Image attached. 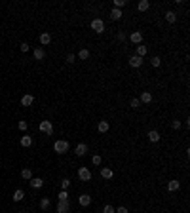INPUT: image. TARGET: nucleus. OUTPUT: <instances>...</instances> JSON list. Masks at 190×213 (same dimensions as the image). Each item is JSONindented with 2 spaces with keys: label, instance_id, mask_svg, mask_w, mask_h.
Returning a JSON list of instances; mask_svg holds the SVG:
<instances>
[{
  "label": "nucleus",
  "instance_id": "nucleus-1",
  "mask_svg": "<svg viewBox=\"0 0 190 213\" xmlns=\"http://www.w3.org/2000/svg\"><path fill=\"white\" fill-rule=\"evenodd\" d=\"M38 129H40L42 133H46V135H51V133H53V124L48 122V120H44V122H40Z\"/></svg>",
  "mask_w": 190,
  "mask_h": 213
},
{
  "label": "nucleus",
  "instance_id": "nucleus-2",
  "mask_svg": "<svg viewBox=\"0 0 190 213\" xmlns=\"http://www.w3.org/2000/svg\"><path fill=\"white\" fill-rule=\"evenodd\" d=\"M53 150H55L57 154H65L67 150H69V143H67V141H55Z\"/></svg>",
  "mask_w": 190,
  "mask_h": 213
},
{
  "label": "nucleus",
  "instance_id": "nucleus-3",
  "mask_svg": "<svg viewBox=\"0 0 190 213\" xmlns=\"http://www.w3.org/2000/svg\"><path fill=\"white\" fill-rule=\"evenodd\" d=\"M78 179L84 181V183L91 181V171H89L88 168H78Z\"/></svg>",
  "mask_w": 190,
  "mask_h": 213
},
{
  "label": "nucleus",
  "instance_id": "nucleus-4",
  "mask_svg": "<svg viewBox=\"0 0 190 213\" xmlns=\"http://www.w3.org/2000/svg\"><path fill=\"white\" fill-rule=\"evenodd\" d=\"M69 211H70L69 200H59L57 202V213H69Z\"/></svg>",
  "mask_w": 190,
  "mask_h": 213
},
{
  "label": "nucleus",
  "instance_id": "nucleus-5",
  "mask_svg": "<svg viewBox=\"0 0 190 213\" xmlns=\"http://www.w3.org/2000/svg\"><path fill=\"white\" fill-rule=\"evenodd\" d=\"M91 29H93L95 30V33H103V30H105V23H103V19H99V17H97V19H93V21H91Z\"/></svg>",
  "mask_w": 190,
  "mask_h": 213
},
{
  "label": "nucleus",
  "instance_id": "nucleus-6",
  "mask_svg": "<svg viewBox=\"0 0 190 213\" xmlns=\"http://www.w3.org/2000/svg\"><path fill=\"white\" fill-rule=\"evenodd\" d=\"M129 65L133 67V69H139V67L143 65V57H139V55H131V57H129Z\"/></svg>",
  "mask_w": 190,
  "mask_h": 213
},
{
  "label": "nucleus",
  "instance_id": "nucleus-7",
  "mask_svg": "<svg viewBox=\"0 0 190 213\" xmlns=\"http://www.w3.org/2000/svg\"><path fill=\"white\" fill-rule=\"evenodd\" d=\"M129 40H131L133 44H141V42H143V33H139V30L131 33V34H129Z\"/></svg>",
  "mask_w": 190,
  "mask_h": 213
},
{
  "label": "nucleus",
  "instance_id": "nucleus-8",
  "mask_svg": "<svg viewBox=\"0 0 190 213\" xmlns=\"http://www.w3.org/2000/svg\"><path fill=\"white\" fill-rule=\"evenodd\" d=\"M74 152H76V156H84V154H88V145H86V143H80L78 147L74 148Z\"/></svg>",
  "mask_w": 190,
  "mask_h": 213
},
{
  "label": "nucleus",
  "instance_id": "nucleus-9",
  "mask_svg": "<svg viewBox=\"0 0 190 213\" xmlns=\"http://www.w3.org/2000/svg\"><path fill=\"white\" fill-rule=\"evenodd\" d=\"M78 204H80L82 207H88V206L91 204V196H88V194H82L80 198H78Z\"/></svg>",
  "mask_w": 190,
  "mask_h": 213
},
{
  "label": "nucleus",
  "instance_id": "nucleus-10",
  "mask_svg": "<svg viewBox=\"0 0 190 213\" xmlns=\"http://www.w3.org/2000/svg\"><path fill=\"white\" fill-rule=\"evenodd\" d=\"M148 141H150V143H158V141H160V133H158L156 129H150V131H148Z\"/></svg>",
  "mask_w": 190,
  "mask_h": 213
},
{
  "label": "nucleus",
  "instance_id": "nucleus-11",
  "mask_svg": "<svg viewBox=\"0 0 190 213\" xmlns=\"http://www.w3.org/2000/svg\"><path fill=\"white\" fill-rule=\"evenodd\" d=\"M30 186H33V189H42L44 181L40 179V177H33V179H30Z\"/></svg>",
  "mask_w": 190,
  "mask_h": 213
},
{
  "label": "nucleus",
  "instance_id": "nucleus-12",
  "mask_svg": "<svg viewBox=\"0 0 190 213\" xmlns=\"http://www.w3.org/2000/svg\"><path fill=\"white\" fill-rule=\"evenodd\" d=\"M33 101H34V97L29 95V93L21 97V105H23V107H30V105H33Z\"/></svg>",
  "mask_w": 190,
  "mask_h": 213
},
{
  "label": "nucleus",
  "instance_id": "nucleus-13",
  "mask_svg": "<svg viewBox=\"0 0 190 213\" xmlns=\"http://www.w3.org/2000/svg\"><path fill=\"white\" fill-rule=\"evenodd\" d=\"M112 175H114V173H112L110 168H101V177L103 179H112Z\"/></svg>",
  "mask_w": 190,
  "mask_h": 213
},
{
  "label": "nucleus",
  "instance_id": "nucleus-14",
  "mask_svg": "<svg viewBox=\"0 0 190 213\" xmlns=\"http://www.w3.org/2000/svg\"><path fill=\"white\" fill-rule=\"evenodd\" d=\"M179 186H181V183H179L177 179H173V181H169V183H167V190L175 192V190H179Z\"/></svg>",
  "mask_w": 190,
  "mask_h": 213
},
{
  "label": "nucleus",
  "instance_id": "nucleus-15",
  "mask_svg": "<svg viewBox=\"0 0 190 213\" xmlns=\"http://www.w3.org/2000/svg\"><path fill=\"white\" fill-rule=\"evenodd\" d=\"M23 198H25V192H23L21 189H17V190L13 192V198H12V200H13V202H21Z\"/></svg>",
  "mask_w": 190,
  "mask_h": 213
},
{
  "label": "nucleus",
  "instance_id": "nucleus-16",
  "mask_svg": "<svg viewBox=\"0 0 190 213\" xmlns=\"http://www.w3.org/2000/svg\"><path fill=\"white\" fill-rule=\"evenodd\" d=\"M51 42V34L50 33H42V34H40V44H50Z\"/></svg>",
  "mask_w": 190,
  "mask_h": 213
},
{
  "label": "nucleus",
  "instance_id": "nucleus-17",
  "mask_svg": "<svg viewBox=\"0 0 190 213\" xmlns=\"http://www.w3.org/2000/svg\"><path fill=\"white\" fill-rule=\"evenodd\" d=\"M21 177L27 179V181L33 179V171H30V168H23V169H21Z\"/></svg>",
  "mask_w": 190,
  "mask_h": 213
},
{
  "label": "nucleus",
  "instance_id": "nucleus-18",
  "mask_svg": "<svg viewBox=\"0 0 190 213\" xmlns=\"http://www.w3.org/2000/svg\"><path fill=\"white\" fill-rule=\"evenodd\" d=\"M139 101H143V103H150V101H152V93H150V91H143Z\"/></svg>",
  "mask_w": 190,
  "mask_h": 213
},
{
  "label": "nucleus",
  "instance_id": "nucleus-19",
  "mask_svg": "<svg viewBox=\"0 0 190 213\" xmlns=\"http://www.w3.org/2000/svg\"><path fill=\"white\" fill-rule=\"evenodd\" d=\"M109 122H105V120H103V122H99V124H97V129H99V131L101 133H105V131H109Z\"/></svg>",
  "mask_w": 190,
  "mask_h": 213
},
{
  "label": "nucleus",
  "instance_id": "nucleus-20",
  "mask_svg": "<svg viewBox=\"0 0 190 213\" xmlns=\"http://www.w3.org/2000/svg\"><path fill=\"white\" fill-rule=\"evenodd\" d=\"M44 57H46V51L42 50V48H36V50H34V59H44Z\"/></svg>",
  "mask_w": 190,
  "mask_h": 213
},
{
  "label": "nucleus",
  "instance_id": "nucleus-21",
  "mask_svg": "<svg viewBox=\"0 0 190 213\" xmlns=\"http://www.w3.org/2000/svg\"><path fill=\"white\" fill-rule=\"evenodd\" d=\"M148 6H150V2H148V0H141V2H139V6H137V8H139V12H146V10H148Z\"/></svg>",
  "mask_w": 190,
  "mask_h": 213
},
{
  "label": "nucleus",
  "instance_id": "nucleus-22",
  "mask_svg": "<svg viewBox=\"0 0 190 213\" xmlns=\"http://www.w3.org/2000/svg\"><path fill=\"white\" fill-rule=\"evenodd\" d=\"M166 19H167V23H175L177 21V13L175 12H167L166 13Z\"/></svg>",
  "mask_w": 190,
  "mask_h": 213
},
{
  "label": "nucleus",
  "instance_id": "nucleus-23",
  "mask_svg": "<svg viewBox=\"0 0 190 213\" xmlns=\"http://www.w3.org/2000/svg\"><path fill=\"white\" fill-rule=\"evenodd\" d=\"M21 145H23V147H30V145H33V137L23 135V137H21Z\"/></svg>",
  "mask_w": 190,
  "mask_h": 213
},
{
  "label": "nucleus",
  "instance_id": "nucleus-24",
  "mask_svg": "<svg viewBox=\"0 0 190 213\" xmlns=\"http://www.w3.org/2000/svg\"><path fill=\"white\" fill-rule=\"evenodd\" d=\"M110 17L112 19H114V21H118V19H122V12H120V10H112V12H110Z\"/></svg>",
  "mask_w": 190,
  "mask_h": 213
},
{
  "label": "nucleus",
  "instance_id": "nucleus-25",
  "mask_svg": "<svg viewBox=\"0 0 190 213\" xmlns=\"http://www.w3.org/2000/svg\"><path fill=\"white\" fill-rule=\"evenodd\" d=\"M146 53H148V48H146V46H137V55H139V57L146 55Z\"/></svg>",
  "mask_w": 190,
  "mask_h": 213
},
{
  "label": "nucleus",
  "instance_id": "nucleus-26",
  "mask_svg": "<svg viewBox=\"0 0 190 213\" xmlns=\"http://www.w3.org/2000/svg\"><path fill=\"white\" fill-rule=\"evenodd\" d=\"M50 206H51V204H50V200H48V198H42V200H40V207H42L44 211H46V209H50Z\"/></svg>",
  "mask_w": 190,
  "mask_h": 213
},
{
  "label": "nucleus",
  "instance_id": "nucleus-27",
  "mask_svg": "<svg viewBox=\"0 0 190 213\" xmlns=\"http://www.w3.org/2000/svg\"><path fill=\"white\" fill-rule=\"evenodd\" d=\"M78 57H80V59H88V57H89V50H80Z\"/></svg>",
  "mask_w": 190,
  "mask_h": 213
},
{
  "label": "nucleus",
  "instance_id": "nucleus-28",
  "mask_svg": "<svg viewBox=\"0 0 190 213\" xmlns=\"http://www.w3.org/2000/svg\"><path fill=\"white\" fill-rule=\"evenodd\" d=\"M91 162H93V166H101V162H103V158L99 156V154H95V156L91 158Z\"/></svg>",
  "mask_w": 190,
  "mask_h": 213
},
{
  "label": "nucleus",
  "instance_id": "nucleus-29",
  "mask_svg": "<svg viewBox=\"0 0 190 213\" xmlns=\"http://www.w3.org/2000/svg\"><path fill=\"white\" fill-rule=\"evenodd\" d=\"M126 6V0H114V8L116 10H120V8H124Z\"/></svg>",
  "mask_w": 190,
  "mask_h": 213
},
{
  "label": "nucleus",
  "instance_id": "nucleus-30",
  "mask_svg": "<svg viewBox=\"0 0 190 213\" xmlns=\"http://www.w3.org/2000/svg\"><path fill=\"white\" fill-rule=\"evenodd\" d=\"M69 186H70V179H63V181H61V189H63V190H67Z\"/></svg>",
  "mask_w": 190,
  "mask_h": 213
},
{
  "label": "nucleus",
  "instance_id": "nucleus-31",
  "mask_svg": "<svg viewBox=\"0 0 190 213\" xmlns=\"http://www.w3.org/2000/svg\"><path fill=\"white\" fill-rule=\"evenodd\" d=\"M17 128H19V129H21V131H25V129H27V128H29V122H25V120H21V122H19V124H17Z\"/></svg>",
  "mask_w": 190,
  "mask_h": 213
},
{
  "label": "nucleus",
  "instance_id": "nucleus-32",
  "mask_svg": "<svg viewBox=\"0 0 190 213\" xmlns=\"http://www.w3.org/2000/svg\"><path fill=\"white\" fill-rule=\"evenodd\" d=\"M150 63H152L154 67H160V65H162V59H160V57H152Z\"/></svg>",
  "mask_w": 190,
  "mask_h": 213
},
{
  "label": "nucleus",
  "instance_id": "nucleus-33",
  "mask_svg": "<svg viewBox=\"0 0 190 213\" xmlns=\"http://www.w3.org/2000/svg\"><path fill=\"white\" fill-rule=\"evenodd\" d=\"M103 213H116V209L112 206H105V207H103Z\"/></svg>",
  "mask_w": 190,
  "mask_h": 213
},
{
  "label": "nucleus",
  "instance_id": "nucleus-34",
  "mask_svg": "<svg viewBox=\"0 0 190 213\" xmlns=\"http://www.w3.org/2000/svg\"><path fill=\"white\" fill-rule=\"evenodd\" d=\"M59 200H69V194H67V190H61V192H59Z\"/></svg>",
  "mask_w": 190,
  "mask_h": 213
},
{
  "label": "nucleus",
  "instance_id": "nucleus-35",
  "mask_svg": "<svg viewBox=\"0 0 190 213\" xmlns=\"http://www.w3.org/2000/svg\"><path fill=\"white\" fill-rule=\"evenodd\" d=\"M129 105H131L133 108H139V105H141V101H139V99H131V103H129Z\"/></svg>",
  "mask_w": 190,
  "mask_h": 213
},
{
  "label": "nucleus",
  "instance_id": "nucleus-36",
  "mask_svg": "<svg viewBox=\"0 0 190 213\" xmlns=\"http://www.w3.org/2000/svg\"><path fill=\"white\" fill-rule=\"evenodd\" d=\"M171 128H173V129H179V128H181V122H179V120H173V122H171Z\"/></svg>",
  "mask_w": 190,
  "mask_h": 213
},
{
  "label": "nucleus",
  "instance_id": "nucleus-37",
  "mask_svg": "<svg viewBox=\"0 0 190 213\" xmlns=\"http://www.w3.org/2000/svg\"><path fill=\"white\" fill-rule=\"evenodd\" d=\"M74 59H76L74 53H69V55H67V63H74Z\"/></svg>",
  "mask_w": 190,
  "mask_h": 213
},
{
  "label": "nucleus",
  "instance_id": "nucleus-38",
  "mask_svg": "<svg viewBox=\"0 0 190 213\" xmlns=\"http://www.w3.org/2000/svg\"><path fill=\"white\" fill-rule=\"evenodd\" d=\"M29 50H30V46H29L27 42H25V44H21V51H25V53H27Z\"/></svg>",
  "mask_w": 190,
  "mask_h": 213
},
{
  "label": "nucleus",
  "instance_id": "nucleus-39",
  "mask_svg": "<svg viewBox=\"0 0 190 213\" xmlns=\"http://www.w3.org/2000/svg\"><path fill=\"white\" fill-rule=\"evenodd\" d=\"M116 213H127V207H124V206H122V207H118Z\"/></svg>",
  "mask_w": 190,
  "mask_h": 213
},
{
  "label": "nucleus",
  "instance_id": "nucleus-40",
  "mask_svg": "<svg viewBox=\"0 0 190 213\" xmlns=\"http://www.w3.org/2000/svg\"><path fill=\"white\" fill-rule=\"evenodd\" d=\"M118 40H120V42H124V40H126V34H124V33H118Z\"/></svg>",
  "mask_w": 190,
  "mask_h": 213
}]
</instances>
